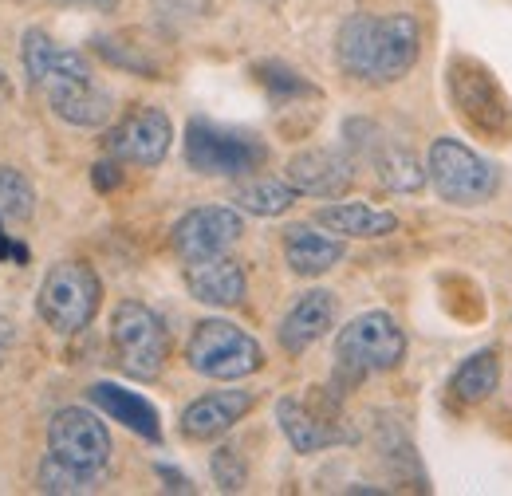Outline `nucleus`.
<instances>
[{
	"instance_id": "6e6552de",
	"label": "nucleus",
	"mask_w": 512,
	"mask_h": 496,
	"mask_svg": "<svg viewBox=\"0 0 512 496\" xmlns=\"http://www.w3.org/2000/svg\"><path fill=\"white\" fill-rule=\"evenodd\" d=\"M426 182L449 205H485L501 186L497 166L457 138H434L426 154Z\"/></svg>"
},
{
	"instance_id": "2eb2a0df",
	"label": "nucleus",
	"mask_w": 512,
	"mask_h": 496,
	"mask_svg": "<svg viewBox=\"0 0 512 496\" xmlns=\"http://www.w3.org/2000/svg\"><path fill=\"white\" fill-rule=\"evenodd\" d=\"M253 390H213L193 398L182 410V437L186 441H213V437L229 434L249 410H253Z\"/></svg>"
},
{
	"instance_id": "f03ea898",
	"label": "nucleus",
	"mask_w": 512,
	"mask_h": 496,
	"mask_svg": "<svg viewBox=\"0 0 512 496\" xmlns=\"http://www.w3.org/2000/svg\"><path fill=\"white\" fill-rule=\"evenodd\" d=\"M422 52V28L410 12L394 16H371L355 12L343 20L335 36V60L343 75L371 83V87H390L410 75Z\"/></svg>"
},
{
	"instance_id": "5701e85b",
	"label": "nucleus",
	"mask_w": 512,
	"mask_h": 496,
	"mask_svg": "<svg viewBox=\"0 0 512 496\" xmlns=\"http://www.w3.org/2000/svg\"><path fill=\"white\" fill-rule=\"evenodd\" d=\"M497 386H501V355H497L493 347L469 355V359L453 371V382H449V390H453V398H457L461 406L485 402L489 394H497Z\"/></svg>"
},
{
	"instance_id": "4be33fe9",
	"label": "nucleus",
	"mask_w": 512,
	"mask_h": 496,
	"mask_svg": "<svg viewBox=\"0 0 512 496\" xmlns=\"http://www.w3.org/2000/svg\"><path fill=\"white\" fill-rule=\"evenodd\" d=\"M296 189L288 186V178H268V174H249L241 178L237 189H233V205L241 213H253V217H280L296 205Z\"/></svg>"
},
{
	"instance_id": "b1692460",
	"label": "nucleus",
	"mask_w": 512,
	"mask_h": 496,
	"mask_svg": "<svg viewBox=\"0 0 512 496\" xmlns=\"http://www.w3.org/2000/svg\"><path fill=\"white\" fill-rule=\"evenodd\" d=\"M36 213V189L32 182L12 170V166H0V217L4 221H28Z\"/></svg>"
},
{
	"instance_id": "c85d7f7f",
	"label": "nucleus",
	"mask_w": 512,
	"mask_h": 496,
	"mask_svg": "<svg viewBox=\"0 0 512 496\" xmlns=\"http://www.w3.org/2000/svg\"><path fill=\"white\" fill-rule=\"evenodd\" d=\"M158 477L166 481V489H174V493H193L190 477H182L178 469H170V465H158Z\"/></svg>"
},
{
	"instance_id": "c756f323",
	"label": "nucleus",
	"mask_w": 512,
	"mask_h": 496,
	"mask_svg": "<svg viewBox=\"0 0 512 496\" xmlns=\"http://www.w3.org/2000/svg\"><path fill=\"white\" fill-rule=\"evenodd\" d=\"M12 339H16V327H12V319L0 315V359H4V351L12 347Z\"/></svg>"
},
{
	"instance_id": "f257e3e1",
	"label": "nucleus",
	"mask_w": 512,
	"mask_h": 496,
	"mask_svg": "<svg viewBox=\"0 0 512 496\" xmlns=\"http://www.w3.org/2000/svg\"><path fill=\"white\" fill-rule=\"evenodd\" d=\"M20 60L36 91H44L52 115L67 126H107L115 115V99L107 87L95 83V71L87 56L60 48L44 28H28L20 44Z\"/></svg>"
},
{
	"instance_id": "6ab92c4d",
	"label": "nucleus",
	"mask_w": 512,
	"mask_h": 496,
	"mask_svg": "<svg viewBox=\"0 0 512 496\" xmlns=\"http://www.w3.org/2000/svg\"><path fill=\"white\" fill-rule=\"evenodd\" d=\"M87 398L119 426H127L130 434L146 437V441H162V418L150 406V398H142L138 390H127L119 382H95L87 390Z\"/></svg>"
},
{
	"instance_id": "cd10ccee",
	"label": "nucleus",
	"mask_w": 512,
	"mask_h": 496,
	"mask_svg": "<svg viewBox=\"0 0 512 496\" xmlns=\"http://www.w3.org/2000/svg\"><path fill=\"white\" fill-rule=\"evenodd\" d=\"M0 260H16V264L28 260V252L12 241V233H4V217H0Z\"/></svg>"
},
{
	"instance_id": "f8f14e48",
	"label": "nucleus",
	"mask_w": 512,
	"mask_h": 496,
	"mask_svg": "<svg viewBox=\"0 0 512 496\" xmlns=\"http://www.w3.org/2000/svg\"><path fill=\"white\" fill-rule=\"evenodd\" d=\"M241 233H245V217L237 205H201L174 225L170 241L182 260H201V256L229 252L241 241Z\"/></svg>"
},
{
	"instance_id": "7c9ffc66",
	"label": "nucleus",
	"mask_w": 512,
	"mask_h": 496,
	"mask_svg": "<svg viewBox=\"0 0 512 496\" xmlns=\"http://www.w3.org/2000/svg\"><path fill=\"white\" fill-rule=\"evenodd\" d=\"M56 4H75V8H99V12H111L119 0H56Z\"/></svg>"
},
{
	"instance_id": "dca6fc26",
	"label": "nucleus",
	"mask_w": 512,
	"mask_h": 496,
	"mask_svg": "<svg viewBox=\"0 0 512 496\" xmlns=\"http://www.w3.org/2000/svg\"><path fill=\"white\" fill-rule=\"evenodd\" d=\"M276 422L288 437V445L296 453H323L339 441H351L355 434H347L331 414H320L312 402H300V398H280L276 402Z\"/></svg>"
},
{
	"instance_id": "4468645a",
	"label": "nucleus",
	"mask_w": 512,
	"mask_h": 496,
	"mask_svg": "<svg viewBox=\"0 0 512 496\" xmlns=\"http://www.w3.org/2000/svg\"><path fill=\"white\" fill-rule=\"evenodd\" d=\"M186 288L197 304H209V308H241L249 296L245 268L225 252L186 260Z\"/></svg>"
},
{
	"instance_id": "bb28decb",
	"label": "nucleus",
	"mask_w": 512,
	"mask_h": 496,
	"mask_svg": "<svg viewBox=\"0 0 512 496\" xmlns=\"http://www.w3.org/2000/svg\"><path fill=\"white\" fill-rule=\"evenodd\" d=\"M95 189H115L119 182H123V174H119V162L111 158V162H95Z\"/></svg>"
},
{
	"instance_id": "20e7f679",
	"label": "nucleus",
	"mask_w": 512,
	"mask_h": 496,
	"mask_svg": "<svg viewBox=\"0 0 512 496\" xmlns=\"http://www.w3.org/2000/svg\"><path fill=\"white\" fill-rule=\"evenodd\" d=\"M103 304V284L91 264L83 260H60L48 268L40 292H36V311L56 335H79L91 327Z\"/></svg>"
},
{
	"instance_id": "473e14b6",
	"label": "nucleus",
	"mask_w": 512,
	"mask_h": 496,
	"mask_svg": "<svg viewBox=\"0 0 512 496\" xmlns=\"http://www.w3.org/2000/svg\"><path fill=\"white\" fill-rule=\"evenodd\" d=\"M260 4H280V0H260Z\"/></svg>"
},
{
	"instance_id": "412c9836",
	"label": "nucleus",
	"mask_w": 512,
	"mask_h": 496,
	"mask_svg": "<svg viewBox=\"0 0 512 496\" xmlns=\"http://www.w3.org/2000/svg\"><path fill=\"white\" fill-rule=\"evenodd\" d=\"M323 229H331L335 237H355V241H379L398 229V217L390 209H375L363 201H339V205H323L316 213Z\"/></svg>"
},
{
	"instance_id": "aec40b11",
	"label": "nucleus",
	"mask_w": 512,
	"mask_h": 496,
	"mask_svg": "<svg viewBox=\"0 0 512 496\" xmlns=\"http://www.w3.org/2000/svg\"><path fill=\"white\" fill-rule=\"evenodd\" d=\"M284 260L296 276H323L343 260V241L327 237L312 225H288L284 229Z\"/></svg>"
},
{
	"instance_id": "a878e982",
	"label": "nucleus",
	"mask_w": 512,
	"mask_h": 496,
	"mask_svg": "<svg viewBox=\"0 0 512 496\" xmlns=\"http://www.w3.org/2000/svg\"><path fill=\"white\" fill-rule=\"evenodd\" d=\"M209 469H213V481H217V489H221V493H241V489H245V481H249V469H245L241 453H237V449H229V445L213 449Z\"/></svg>"
},
{
	"instance_id": "7ed1b4c3",
	"label": "nucleus",
	"mask_w": 512,
	"mask_h": 496,
	"mask_svg": "<svg viewBox=\"0 0 512 496\" xmlns=\"http://www.w3.org/2000/svg\"><path fill=\"white\" fill-rule=\"evenodd\" d=\"M406 359V335L390 311H363L335 339V374L343 382H363L367 374L394 371Z\"/></svg>"
},
{
	"instance_id": "2f4dec72",
	"label": "nucleus",
	"mask_w": 512,
	"mask_h": 496,
	"mask_svg": "<svg viewBox=\"0 0 512 496\" xmlns=\"http://www.w3.org/2000/svg\"><path fill=\"white\" fill-rule=\"evenodd\" d=\"M12 95V83H8V75H4V67H0V103Z\"/></svg>"
},
{
	"instance_id": "423d86ee",
	"label": "nucleus",
	"mask_w": 512,
	"mask_h": 496,
	"mask_svg": "<svg viewBox=\"0 0 512 496\" xmlns=\"http://www.w3.org/2000/svg\"><path fill=\"white\" fill-rule=\"evenodd\" d=\"M186 363L201 378L237 382L264 367V351L245 327L229 319H201L186 343Z\"/></svg>"
},
{
	"instance_id": "393cba45",
	"label": "nucleus",
	"mask_w": 512,
	"mask_h": 496,
	"mask_svg": "<svg viewBox=\"0 0 512 496\" xmlns=\"http://www.w3.org/2000/svg\"><path fill=\"white\" fill-rule=\"evenodd\" d=\"M95 489V477H83V473H75V469H67L64 461H56L52 453L44 457V465H40V493H91Z\"/></svg>"
},
{
	"instance_id": "a211bd4d",
	"label": "nucleus",
	"mask_w": 512,
	"mask_h": 496,
	"mask_svg": "<svg viewBox=\"0 0 512 496\" xmlns=\"http://www.w3.org/2000/svg\"><path fill=\"white\" fill-rule=\"evenodd\" d=\"M331 323H335V296L323 292V288H312L280 319V331H276L280 335V347L288 355H304L312 343H320L323 335H327Z\"/></svg>"
},
{
	"instance_id": "0eeeda50",
	"label": "nucleus",
	"mask_w": 512,
	"mask_h": 496,
	"mask_svg": "<svg viewBox=\"0 0 512 496\" xmlns=\"http://www.w3.org/2000/svg\"><path fill=\"white\" fill-rule=\"evenodd\" d=\"M449 103L457 111V119L477 130L489 142H509L512 138V111L509 99L501 91V83L489 75V67L477 60L449 63Z\"/></svg>"
},
{
	"instance_id": "1a4fd4ad",
	"label": "nucleus",
	"mask_w": 512,
	"mask_h": 496,
	"mask_svg": "<svg viewBox=\"0 0 512 496\" xmlns=\"http://www.w3.org/2000/svg\"><path fill=\"white\" fill-rule=\"evenodd\" d=\"M111 347L119 371L138 382H154L170 359V331L146 304L123 300L111 315Z\"/></svg>"
},
{
	"instance_id": "9b49d317",
	"label": "nucleus",
	"mask_w": 512,
	"mask_h": 496,
	"mask_svg": "<svg viewBox=\"0 0 512 496\" xmlns=\"http://www.w3.org/2000/svg\"><path fill=\"white\" fill-rule=\"evenodd\" d=\"M107 154L115 162H127V166H142V170H154L166 162L170 154V142H174V123L162 107H134L127 111L119 123L107 130Z\"/></svg>"
},
{
	"instance_id": "9d476101",
	"label": "nucleus",
	"mask_w": 512,
	"mask_h": 496,
	"mask_svg": "<svg viewBox=\"0 0 512 496\" xmlns=\"http://www.w3.org/2000/svg\"><path fill=\"white\" fill-rule=\"evenodd\" d=\"M48 453L64 461L67 469L99 481L103 469L111 465V434L99 414L83 406H64L48 422Z\"/></svg>"
},
{
	"instance_id": "ddd939ff",
	"label": "nucleus",
	"mask_w": 512,
	"mask_h": 496,
	"mask_svg": "<svg viewBox=\"0 0 512 496\" xmlns=\"http://www.w3.org/2000/svg\"><path fill=\"white\" fill-rule=\"evenodd\" d=\"M284 178L296 193H308V197H343L355 186V162L343 150L312 146L288 158Z\"/></svg>"
},
{
	"instance_id": "39448f33",
	"label": "nucleus",
	"mask_w": 512,
	"mask_h": 496,
	"mask_svg": "<svg viewBox=\"0 0 512 496\" xmlns=\"http://www.w3.org/2000/svg\"><path fill=\"white\" fill-rule=\"evenodd\" d=\"M186 162L193 174H205V178H249L268 162V146L253 130L193 119L186 126Z\"/></svg>"
},
{
	"instance_id": "f3484780",
	"label": "nucleus",
	"mask_w": 512,
	"mask_h": 496,
	"mask_svg": "<svg viewBox=\"0 0 512 496\" xmlns=\"http://www.w3.org/2000/svg\"><path fill=\"white\" fill-rule=\"evenodd\" d=\"M359 126H363L367 138H355V134H351V142L367 150V158H371V166H375V178H379L390 193H418V189L426 186V170H422V162H418L406 146L386 142L371 123H359Z\"/></svg>"
}]
</instances>
